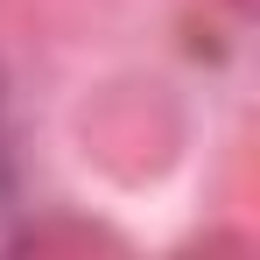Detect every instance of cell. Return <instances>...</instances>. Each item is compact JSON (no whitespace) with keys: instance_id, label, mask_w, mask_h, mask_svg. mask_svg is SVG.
<instances>
[{"instance_id":"cell-1","label":"cell","mask_w":260,"mask_h":260,"mask_svg":"<svg viewBox=\"0 0 260 260\" xmlns=\"http://www.w3.org/2000/svg\"><path fill=\"white\" fill-rule=\"evenodd\" d=\"M14 218L21 204H14V141H7V85H0V246L14 239Z\"/></svg>"}]
</instances>
